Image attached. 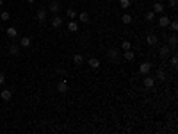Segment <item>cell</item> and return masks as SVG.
<instances>
[{"instance_id": "d4e9b609", "label": "cell", "mask_w": 178, "mask_h": 134, "mask_svg": "<svg viewBox=\"0 0 178 134\" xmlns=\"http://www.w3.org/2000/svg\"><path fill=\"white\" fill-rule=\"evenodd\" d=\"M121 20H123V23H125V25L132 23V16H130V15H127V13H125V15H123V18H121Z\"/></svg>"}, {"instance_id": "d6a6232c", "label": "cell", "mask_w": 178, "mask_h": 134, "mask_svg": "<svg viewBox=\"0 0 178 134\" xmlns=\"http://www.w3.org/2000/svg\"><path fill=\"white\" fill-rule=\"evenodd\" d=\"M27 2H29V4H34V2H36V0H27Z\"/></svg>"}, {"instance_id": "6da1fadb", "label": "cell", "mask_w": 178, "mask_h": 134, "mask_svg": "<svg viewBox=\"0 0 178 134\" xmlns=\"http://www.w3.org/2000/svg\"><path fill=\"white\" fill-rule=\"evenodd\" d=\"M107 56H109V59L112 63H118L120 61V52H118V48H110L109 52H107Z\"/></svg>"}, {"instance_id": "44dd1931", "label": "cell", "mask_w": 178, "mask_h": 134, "mask_svg": "<svg viewBox=\"0 0 178 134\" xmlns=\"http://www.w3.org/2000/svg\"><path fill=\"white\" fill-rule=\"evenodd\" d=\"M18 52H20V46L18 45H11L9 46V54H11V56H16Z\"/></svg>"}, {"instance_id": "cb8c5ba5", "label": "cell", "mask_w": 178, "mask_h": 134, "mask_svg": "<svg viewBox=\"0 0 178 134\" xmlns=\"http://www.w3.org/2000/svg\"><path fill=\"white\" fill-rule=\"evenodd\" d=\"M120 5H121L123 9H128L130 5H132V2H130V0H120Z\"/></svg>"}, {"instance_id": "5b68a950", "label": "cell", "mask_w": 178, "mask_h": 134, "mask_svg": "<svg viewBox=\"0 0 178 134\" xmlns=\"http://www.w3.org/2000/svg\"><path fill=\"white\" fill-rule=\"evenodd\" d=\"M146 43H148L150 46H155L157 43H159V38H157V34H153V32H151V34H148V38H146Z\"/></svg>"}, {"instance_id": "484cf974", "label": "cell", "mask_w": 178, "mask_h": 134, "mask_svg": "<svg viewBox=\"0 0 178 134\" xmlns=\"http://www.w3.org/2000/svg\"><path fill=\"white\" fill-rule=\"evenodd\" d=\"M121 48H123V50H130V48H132V43H130V41H127V39H125V41L121 43Z\"/></svg>"}, {"instance_id": "7c38bea8", "label": "cell", "mask_w": 178, "mask_h": 134, "mask_svg": "<svg viewBox=\"0 0 178 134\" xmlns=\"http://www.w3.org/2000/svg\"><path fill=\"white\" fill-rule=\"evenodd\" d=\"M151 11H153L155 15H160V13L164 11V5H162L160 2H157V4H153V9H151Z\"/></svg>"}, {"instance_id": "9a60e30c", "label": "cell", "mask_w": 178, "mask_h": 134, "mask_svg": "<svg viewBox=\"0 0 178 134\" xmlns=\"http://www.w3.org/2000/svg\"><path fill=\"white\" fill-rule=\"evenodd\" d=\"M169 50H171V46H167V45H164L162 48H160V57H167V54H169Z\"/></svg>"}, {"instance_id": "836d02e7", "label": "cell", "mask_w": 178, "mask_h": 134, "mask_svg": "<svg viewBox=\"0 0 178 134\" xmlns=\"http://www.w3.org/2000/svg\"><path fill=\"white\" fill-rule=\"evenodd\" d=\"M2 4H4V0H0V7H2Z\"/></svg>"}, {"instance_id": "5bb4252c", "label": "cell", "mask_w": 178, "mask_h": 134, "mask_svg": "<svg viewBox=\"0 0 178 134\" xmlns=\"http://www.w3.org/2000/svg\"><path fill=\"white\" fill-rule=\"evenodd\" d=\"M155 18H157V15H155L153 11H148L146 15H144V20H146V22H153Z\"/></svg>"}, {"instance_id": "8fae6325", "label": "cell", "mask_w": 178, "mask_h": 134, "mask_svg": "<svg viewBox=\"0 0 178 134\" xmlns=\"http://www.w3.org/2000/svg\"><path fill=\"white\" fill-rule=\"evenodd\" d=\"M30 38L29 36H23L22 39H20V46H23V48H29V46H30Z\"/></svg>"}, {"instance_id": "ba28073f", "label": "cell", "mask_w": 178, "mask_h": 134, "mask_svg": "<svg viewBox=\"0 0 178 134\" xmlns=\"http://www.w3.org/2000/svg\"><path fill=\"white\" fill-rule=\"evenodd\" d=\"M57 91H59V93H66V91H68V82H66V80L57 82Z\"/></svg>"}, {"instance_id": "603a6c76", "label": "cell", "mask_w": 178, "mask_h": 134, "mask_svg": "<svg viewBox=\"0 0 178 134\" xmlns=\"http://www.w3.org/2000/svg\"><path fill=\"white\" fill-rule=\"evenodd\" d=\"M157 79H159V80H166V72H164L162 68L157 70Z\"/></svg>"}, {"instance_id": "d6986e66", "label": "cell", "mask_w": 178, "mask_h": 134, "mask_svg": "<svg viewBox=\"0 0 178 134\" xmlns=\"http://www.w3.org/2000/svg\"><path fill=\"white\" fill-rule=\"evenodd\" d=\"M73 63H75V64H82V63H84V57H82V54H75V57H73Z\"/></svg>"}, {"instance_id": "f1b7e54d", "label": "cell", "mask_w": 178, "mask_h": 134, "mask_svg": "<svg viewBox=\"0 0 178 134\" xmlns=\"http://www.w3.org/2000/svg\"><path fill=\"white\" fill-rule=\"evenodd\" d=\"M169 46H171V48H175V46H176V36H171V41H169Z\"/></svg>"}, {"instance_id": "52a82bcc", "label": "cell", "mask_w": 178, "mask_h": 134, "mask_svg": "<svg viewBox=\"0 0 178 134\" xmlns=\"http://www.w3.org/2000/svg\"><path fill=\"white\" fill-rule=\"evenodd\" d=\"M62 25V18L61 16H54V18H52V27H54V29H59V27H61Z\"/></svg>"}, {"instance_id": "2e32d148", "label": "cell", "mask_w": 178, "mask_h": 134, "mask_svg": "<svg viewBox=\"0 0 178 134\" xmlns=\"http://www.w3.org/2000/svg\"><path fill=\"white\" fill-rule=\"evenodd\" d=\"M37 20H39V22H45V20H47V11H45V9L37 11Z\"/></svg>"}, {"instance_id": "30bf717a", "label": "cell", "mask_w": 178, "mask_h": 134, "mask_svg": "<svg viewBox=\"0 0 178 134\" xmlns=\"http://www.w3.org/2000/svg\"><path fill=\"white\" fill-rule=\"evenodd\" d=\"M87 64L91 66V68H95V70H98L100 68V59H96V57H91L89 61H87Z\"/></svg>"}, {"instance_id": "4dcf8cb0", "label": "cell", "mask_w": 178, "mask_h": 134, "mask_svg": "<svg viewBox=\"0 0 178 134\" xmlns=\"http://www.w3.org/2000/svg\"><path fill=\"white\" fill-rule=\"evenodd\" d=\"M5 82V75H4V73H0V86H2Z\"/></svg>"}, {"instance_id": "4fadbf2b", "label": "cell", "mask_w": 178, "mask_h": 134, "mask_svg": "<svg viewBox=\"0 0 178 134\" xmlns=\"http://www.w3.org/2000/svg\"><path fill=\"white\" fill-rule=\"evenodd\" d=\"M78 20H80L82 23H87V22H89V15H87L85 11H82L80 15H78Z\"/></svg>"}, {"instance_id": "9c48e42d", "label": "cell", "mask_w": 178, "mask_h": 134, "mask_svg": "<svg viewBox=\"0 0 178 134\" xmlns=\"http://www.w3.org/2000/svg\"><path fill=\"white\" fill-rule=\"evenodd\" d=\"M123 57H125V61H134V59H135V54L132 52V48H130V50H125V52H123Z\"/></svg>"}, {"instance_id": "e0dca14e", "label": "cell", "mask_w": 178, "mask_h": 134, "mask_svg": "<svg viewBox=\"0 0 178 134\" xmlns=\"http://www.w3.org/2000/svg\"><path fill=\"white\" fill-rule=\"evenodd\" d=\"M68 31H70V32H77V31H78V23H77V22H70V23H68Z\"/></svg>"}, {"instance_id": "ac0fdd59", "label": "cell", "mask_w": 178, "mask_h": 134, "mask_svg": "<svg viewBox=\"0 0 178 134\" xmlns=\"http://www.w3.org/2000/svg\"><path fill=\"white\" fill-rule=\"evenodd\" d=\"M48 9L54 13V15H57V13H59V4H57V2H52V4L48 5Z\"/></svg>"}, {"instance_id": "1f68e13d", "label": "cell", "mask_w": 178, "mask_h": 134, "mask_svg": "<svg viewBox=\"0 0 178 134\" xmlns=\"http://www.w3.org/2000/svg\"><path fill=\"white\" fill-rule=\"evenodd\" d=\"M169 5L171 7H176V0H169Z\"/></svg>"}, {"instance_id": "ffe728a7", "label": "cell", "mask_w": 178, "mask_h": 134, "mask_svg": "<svg viewBox=\"0 0 178 134\" xmlns=\"http://www.w3.org/2000/svg\"><path fill=\"white\" fill-rule=\"evenodd\" d=\"M7 36L9 38H16L18 36V31L14 29V27H9V29H7Z\"/></svg>"}, {"instance_id": "83f0119b", "label": "cell", "mask_w": 178, "mask_h": 134, "mask_svg": "<svg viewBox=\"0 0 178 134\" xmlns=\"http://www.w3.org/2000/svg\"><path fill=\"white\" fill-rule=\"evenodd\" d=\"M169 25H171V31H173V32H176V31H178V23L175 22V20H171Z\"/></svg>"}, {"instance_id": "8992f818", "label": "cell", "mask_w": 178, "mask_h": 134, "mask_svg": "<svg viewBox=\"0 0 178 134\" xmlns=\"http://www.w3.org/2000/svg\"><path fill=\"white\" fill-rule=\"evenodd\" d=\"M169 22H171V18H169V16H166V15H162V16L159 18V25L162 27V29H166V27L169 25Z\"/></svg>"}, {"instance_id": "7402d4cb", "label": "cell", "mask_w": 178, "mask_h": 134, "mask_svg": "<svg viewBox=\"0 0 178 134\" xmlns=\"http://www.w3.org/2000/svg\"><path fill=\"white\" fill-rule=\"evenodd\" d=\"M9 18H11L9 11H2V13H0V20H2V22H5V20H9Z\"/></svg>"}, {"instance_id": "3957f363", "label": "cell", "mask_w": 178, "mask_h": 134, "mask_svg": "<svg viewBox=\"0 0 178 134\" xmlns=\"http://www.w3.org/2000/svg\"><path fill=\"white\" fill-rule=\"evenodd\" d=\"M143 84H144V88L146 90H151L155 86V79L153 77H148V75H144V80H143Z\"/></svg>"}, {"instance_id": "277c9868", "label": "cell", "mask_w": 178, "mask_h": 134, "mask_svg": "<svg viewBox=\"0 0 178 134\" xmlns=\"http://www.w3.org/2000/svg\"><path fill=\"white\" fill-rule=\"evenodd\" d=\"M0 98H2L4 102H9V100L12 98V91L11 90H2L0 91Z\"/></svg>"}, {"instance_id": "f546056e", "label": "cell", "mask_w": 178, "mask_h": 134, "mask_svg": "<svg viewBox=\"0 0 178 134\" xmlns=\"http://www.w3.org/2000/svg\"><path fill=\"white\" fill-rule=\"evenodd\" d=\"M171 66H175V68L178 66V57H176V56H173V57H171Z\"/></svg>"}, {"instance_id": "7a4b0ae2", "label": "cell", "mask_w": 178, "mask_h": 134, "mask_svg": "<svg viewBox=\"0 0 178 134\" xmlns=\"http://www.w3.org/2000/svg\"><path fill=\"white\" fill-rule=\"evenodd\" d=\"M151 66H153L151 63H143L139 66V73H141V75H148V73L151 72Z\"/></svg>"}, {"instance_id": "4316f807", "label": "cell", "mask_w": 178, "mask_h": 134, "mask_svg": "<svg viewBox=\"0 0 178 134\" xmlns=\"http://www.w3.org/2000/svg\"><path fill=\"white\" fill-rule=\"evenodd\" d=\"M66 15H68V18L73 20V18L77 16V13H75V9H68V11H66Z\"/></svg>"}]
</instances>
